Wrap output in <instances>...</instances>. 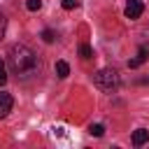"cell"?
<instances>
[{
  "label": "cell",
  "mask_w": 149,
  "mask_h": 149,
  "mask_svg": "<svg viewBox=\"0 0 149 149\" xmlns=\"http://www.w3.org/2000/svg\"><path fill=\"white\" fill-rule=\"evenodd\" d=\"M56 74H58L61 79L68 77V74H70V65H68L65 61H58V63H56Z\"/></svg>",
  "instance_id": "obj_7"
},
{
  "label": "cell",
  "mask_w": 149,
  "mask_h": 149,
  "mask_svg": "<svg viewBox=\"0 0 149 149\" xmlns=\"http://www.w3.org/2000/svg\"><path fill=\"white\" fill-rule=\"evenodd\" d=\"M77 7V0H63V9H74Z\"/></svg>",
  "instance_id": "obj_14"
},
{
  "label": "cell",
  "mask_w": 149,
  "mask_h": 149,
  "mask_svg": "<svg viewBox=\"0 0 149 149\" xmlns=\"http://www.w3.org/2000/svg\"><path fill=\"white\" fill-rule=\"evenodd\" d=\"M142 12H144L142 0H128V5H126V19L135 21V19H140V16H142Z\"/></svg>",
  "instance_id": "obj_3"
},
{
  "label": "cell",
  "mask_w": 149,
  "mask_h": 149,
  "mask_svg": "<svg viewBox=\"0 0 149 149\" xmlns=\"http://www.w3.org/2000/svg\"><path fill=\"white\" fill-rule=\"evenodd\" d=\"M93 81H95V86L98 88H102V91H112V88H116L119 86V72L116 70H98L95 74H93Z\"/></svg>",
  "instance_id": "obj_2"
},
{
  "label": "cell",
  "mask_w": 149,
  "mask_h": 149,
  "mask_svg": "<svg viewBox=\"0 0 149 149\" xmlns=\"http://www.w3.org/2000/svg\"><path fill=\"white\" fill-rule=\"evenodd\" d=\"M147 140H149V130H144V128H137V130L133 133V144H135V147L144 144Z\"/></svg>",
  "instance_id": "obj_5"
},
{
  "label": "cell",
  "mask_w": 149,
  "mask_h": 149,
  "mask_svg": "<svg viewBox=\"0 0 149 149\" xmlns=\"http://www.w3.org/2000/svg\"><path fill=\"white\" fill-rule=\"evenodd\" d=\"M88 133H91L93 137H102V133H105V128H102L100 123H91V128H88Z\"/></svg>",
  "instance_id": "obj_8"
},
{
  "label": "cell",
  "mask_w": 149,
  "mask_h": 149,
  "mask_svg": "<svg viewBox=\"0 0 149 149\" xmlns=\"http://www.w3.org/2000/svg\"><path fill=\"white\" fill-rule=\"evenodd\" d=\"M26 7H28L30 12H37V9L42 7V0H28V2H26Z\"/></svg>",
  "instance_id": "obj_11"
},
{
  "label": "cell",
  "mask_w": 149,
  "mask_h": 149,
  "mask_svg": "<svg viewBox=\"0 0 149 149\" xmlns=\"http://www.w3.org/2000/svg\"><path fill=\"white\" fill-rule=\"evenodd\" d=\"M42 40H44V42H47V44H51V42H54V40H56V33H54V30H49V28H47V30H42Z\"/></svg>",
  "instance_id": "obj_9"
},
{
  "label": "cell",
  "mask_w": 149,
  "mask_h": 149,
  "mask_svg": "<svg viewBox=\"0 0 149 149\" xmlns=\"http://www.w3.org/2000/svg\"><path fill=\"white\" fill-rule=\"evenodd\" d=\"M12 105H14L12 95H9V93H0V119H5V116L12 112Z\"/></svg>",
  "instance_id": "obj_4"
},
{
  "label": "cell",
  "mask_w": 149,
  "mask_h": 149,
  "mask_svg": "<svg viewBox=\"0 0 149 149\" xmlns=\"http://www.w3.org/2000/svg\"><path fill=\"white\" fill-rule=\"evenodd\" d=\"M79 56H81V58H91V56H93V49H91L88 44H81V47H79Z\"/></svg>",
  "instance_id": "obj_10"
},
{
  "label": "cell",
  "mask_w": 149,
  "mask_h": 149,
  "mask_svg": "<svg viewBox=\"0 0 149 149\" xmlns=\"http://www.w3.org/2000/svg\"><path fill=\"white\" fill-rule=\"evenodd\" d=\"M147 56H149V51H147V49L142 47V49H140V54H137V58L128 61V68H140V65H142V63L147 61Z\"/></svg>",
  "instance_id": "obj_6"
},
{
  "label": "cell",
  "mask_w": 149,
  "mask_h": 149,
  "mask_svg": "<svg viewBox=\"0 0 149 149\" xmlns=\"http://www.w3.org/2000/svg\"><path fill=\"white\" fill-rule=\"evenodd\" d=\"M7 61L16 74H26L35 68V51L26 44H12L7 51Z\"/></svg>",
  "instance_id": "obj_1"
},
{
  "label": "cell",
  "mask_w": 149,
  "mask_h": 149,
  "mask_svg": "<svg viewBox=\"0 0 149 149\" xmlns=\"http://www.w3.org/2000/svg\"><path fill=\"white\" fill-rule=\"evenodd\" d=\"M5 30H7V19L0 14V42H2V37H5Z\"/></svg>",
  "instance_id": "obj_12"
},
{
  "label": "cell",
  "mask_w": 149,
  "mask_h": 149,
  "mask_svg": "<svg viewBox=\"0 0 149 149\" xmlns=\"http://www.w3.org/2000/svg\"><path fill=\"white\" fill-rule=\"evenodd\" d=\"M5 81H7V70H5V63L0 61V86H2Z\"/></svg>",
  "instance_id": "obj_13"
}]
</instances>
